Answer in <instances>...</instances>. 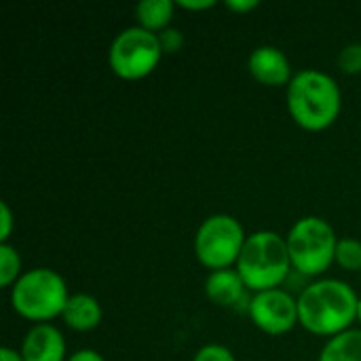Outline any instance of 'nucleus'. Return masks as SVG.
I'll return each mask as SVG.
<instances>
[{"label":"nucleus","mask_w":361,"mask_h":361,"mask_svg":"<svg viewBox=\"0 0 361 361\" xmlns=\"http://www.w3.org/2000/svg\"><path fill=\"white\" fill-rule=\"evenodd\" d=\"M360 296L341 279H315L298 296V322L315 334L334 338L357 322Z\"/></svg>","instance_id":"nucleus-1"},{"label":"nucleus","mask_w":361,"mask_h":361,"mask_svg":"<svg viewBox=\"0 0 361 361\" xmlns=\"http://www.w3.org/2000/svg\"><path fill=\"white\" fill-rule=\"evenodd\" d=\"M343 110L338 82L322 70L305 68L288 85V112L294 123L307 131L332 127Z\"/></svg>","instance_id":"nucleus-2"},{"label":"nucleus","mask_w":361,"mask_h":361,"mask_svg":"<svg viewBox=\"0 0 361 361\" xmlns=\"http://www.w3.org/2000/svg\"><path fill=\"white\" fill-rule=\"evenodd\" d=\"M235 269L241 275L245 288L254 294L281 288L292 271L286 237L275 231H256L247 235Z\"/></svg>","instance_id":"nucleus-3"},{"label":"nucleus","mask_w":361,"mask_h":361,"mask_svg":"<svg viewBox=\"0 0 361 361\" xmlns=\"http://www.w3.org/2000/svg\"><path fill=\"white\" fill-rule=\"evenodd\" d=\"M70 296L68 283L57 271L38 267L23 271L11 288L8 300L19 317L34 324H49L51 319L61 317Z\"/></svg>","instance_id":"nucleus-4"},{"label":"nucleus","mask_w":361,"mask_h":361,"mask_svg":"<svg viewBox=\"0 0 361 361\" xmlns=\"http://www.w3.org/2000/svg\"><path fill=\"white\" fill-rule=\"evenodd\" d=\"M286 241L292 269L305 277H322L334 264L338 237L334 226L319 216H305L296 220Z\"/></svg>","instance_id":"nucleus-5"},{"label":"nucleus","mask_w":361,"mask_h":361,"mask_svg":"<svg viewBox=\"0 0 361 361\" xmlns=\"http://www.w3.org/2000/svg\"><path fill=\"white\" fill-rule=\"evenodd\" d=\"M247 241L243 224L231 214H214L201 222L195 233V256L197 260L214 271L233 269Z\"/></svg>","instance_id":"nucleus-6"},{"label":"nucleus","mask_w":361,"mask_h":361,"mask_svg":"<svg viewBox=\"0 0 361 361\" xmlns=\"http://www.w3.org/2000/svg\"><path fill=\"white\" fill-rule=\"evenodd\" d=\"M163 55L159 36L135 23L121 30L112 38L108 49V66L123 80H140L157 70Z\"/></svg>","instance_id":"nucleus-7"},{"label":"nucleus","mask_w":361,"mask_h":361,"mask_svg":"<svg viewBox=\"0 0 361 361\" xmlns=\"http://www.w3.org/2000/svg\"><path fill=\"white\" fill-rule=\"evenodd\" d=\"M247 315L252 324L269 336H283L300 324L298 298L283 288L256 292L250 298Z\"/></svg>","instance_id":"nucleus-8"},{"label":"nucleus","mask_w":361,"mask_h":361,"mask_svg":"<svg viewBox=\"0 0 361 361\" xmlns=\"http://www.w3.org/2000/svg\"><path fill=\"white\" fill-rule=\"evenodd\" d=\"M247 70L260 85L267 87H283L294 78L288 55L273 44L256 47L247 57Z\"/></svg>","instance_id":"nucleus-9"},{"label":"nucleus","mask_w":361,"mask_h":361,"mask_svg":"<svg viewBox=\"0 0 361 361\" xmlns=\"http://www.w3.org/2000/svg\"><path fill=\"white\" fill-rule=\"evenodd\" d=\"M19 353L23 361H66L68 345L53 324H34L25 332Z\"/></svg>","instance_id":"nucleus-10"},{"label":"nucleus","mask_w":361,"mask_h":361,"mask_svg":"<svg viewBox=\"0 0 361 361\" xmlns=\"http://www.w3.org/2000/svg\"><path fill=\"white\" fill-rule=\"evenodd\" d=\"M247 288L237 273V269H222L214 271L205 279V296L212 305L224 309H237L239 305L250 307Z\"/></svg>","instance_id":"nucleus-11"},{"label":"nucleus","mask_w":361,"mask_h":361,"mask_svg":"<svg viewBox=\"0 0 361 361\" xmlns=\"http://www.w3.org/2000/svg\"><path fill=\"white\" fill-rule=\"evenodd\" d=\"M63 324L74 332H91L104 319V309L99 300L91 294H72L61 313Z\"/></svg>","instance_id":"nucleus-12"},{"label":"nucleus","mask_w":361,"mask_h":361,"mask_svg":"<svg viewBox=\"0 0 361 361\" xmlns=\"http://www.w3.org/2000/svg\"><path fill=\"white\" fill-rule=\"evenodd\" d=\"M173 0H142L135 4V19L137 25L148 30V32H163L171 25L173 11H176Z\"/></svg>","instance_id":"nucleus-13"},{"label":"nucleus","mask_w":361,"mask_h":361,"mask_svg":"<svg viewBox=\"0 0 361 361\" xmlns=\"http://www.w3.org/2000/svg\"><path fill=\"white\" fill-rule=\"evenodd\" d=\"M319 361H361V328H351L324 345Z\"/></svg>","instance_id":"nucleus-14"},{"label":"nucleus","mask_w":361,"mask_h":361,"mask_svg":"<svg viewBox=\"0 0 361 361\" xmlns=\"http://www.w3.org/2000/svg\"><path fill=\"white\" fill-rule=\"evenodd\" d=\"M21 275V256L17 247L11 243H0V286L11 290Z\"/></svg>","instance_id":"nucleus-15"},{"label":"nucleus","mask_w":361,"mask_h":361,"mask_svg":"<svg viewBox=\"0 0 361 361\" xmlns=\"http://www.w3.org/2000/svg\"><path fill=\"white\" fill-rule=\"evenodd\" d=\"M334 262L343 269V271H360L361 273V241L355 237H343L338 239L336 245V258Z\"/></svg>","instance_id":"nucleus-16"},{"label":"nucleus","mask_w":361,"mask_h":361,"mask_svg":"<svg viewBox=\"0 0 361 361\" xmlns=\"http://www.w3.org/2000/svg\"><path fill=\"white\" fill-rule=\"evenodd\" d=\"M338 68L345 74H361V42H351L338 53Z\"/></svg>","instance_id":"nucleus-17"},{"label":"nucleus","mask_w":361,"mask_h":361,"mask_svg":"<svg viewBox=\"0 0 361 361\" xmlns=\"http://www.w3.org/2000/svg\"><path fill=\"white\" fill-rule=\"evenodd\" d=\"M192 361H237V357L233 355V351L224 345H218V343H209V345H203L197 353Z\"/></svg>","instance_id":"nucleus-18"},{"label":"nucleus","mask_w":361,"mask_h":361,"mask_svg":"<svg viewBox=\"0 0 361 361\" xmlns=\"http://www.w3.org/2000/svg\"><path fill=\"white\" fill-rule=\"evenodd\" d=\"M157 36H159V42H161L163 53H169V55L178 53V51L184 47V42H186L184 32H182L180 27H173V25H169L167 30L159 32Z\"/></svg>","instance_id":"nucleus-19"},{"label":"nucleus","mask_w":361,"mask_h":361,"mask_svg":"<svg viewBox=\"0 0 361 361\" xmlns=\"http://www.w3.org/2000/svg\"><path fill=\"white\" fill-rule=\"evenodd\" d=\"M15 220H13V212L8 207L6 201L0 203V243H8L11 233H13Z\"/></svg>","instance_id":"nucleus-20"},{"label":"nucleus","mask_w":361,"mask_h":361,"mask_svg":"<svg viewBox=\"0 0 361 361\" xmlns=\"http://www.w3.org/2000/svg\"><path fill=\"white\" fill-rule=\"evenodd\" d=\"M176 4L184 11H207L216 6V0H178Z\"/></svg>","instance_id":"nucleus-21"},{"label":"nucleus","mask_w":361,"mask_h":361,"mask_svg":"<svg viewBox=\"0 0 361 361\" xmlns=\"http://www.w3.org/2000/svg\"><path fill=\"white\" fill-rule=\"evenodd\" d=\"M66 361H106V360H104V355H102L99 351H95V349H78V351H74L72 355H68V360Z\"/></svg>","instance_id":"nucleus-22"},{"label":"nucleus","mask_w":361,"mask_h":361,"mask_svg":"<svg viewBox=\"0 0 361 361\" xmlns=\"http://www.w3.org/2000/svg\"><path fill=\"white\" fill-rule=\"evenodd\" d=\"M226 8L233 13H247L258 8V0H226Z\"/></svg>","instance_id":"nucleus-23"},{"label":"nucleus","mask_w":361,"mask_h":361,"mask_svg":"<svg viewBox=\"0 0 361 361\" xmlns=\"http://www.w3.org/2000/svg\"><path fill=\"white\" fill-rule=\"evenodd\" d=\"M0 361H23L21 353L17 349H11V347H2L0 349Z\"/></svg>","instance_id":"nucleus-24"},{"label":"nucleus","mask_w":361,"mask_h":361,"mask_svg":"<svg viewBox=\"0 0 361 361\" xmlns=\"http://www.w3.org/2000/svg\"><path fill=\"white\" fill-rule=\"evenodd\" d=\"M357 322H360V326H361V298H360V307H357Z\"/></svg>","instance_id":"nucleus-25"},{"label":"nucleus","mask_w":361,"mask_h":361,"mask_svg":"<svg viewBox=\"0 0 361 361\" xmlns=\"http://www.w3.org/2000/svg\"><path fill=\"white\" fill-rule=\"evenodd\" d=\"M360 275H361V273H360Z\"/></svg>","instance_id":"nucleus-26"}]
</instances>
